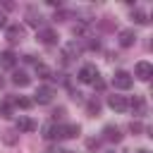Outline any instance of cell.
Masks as SVG:
<instances>
[{
	"label": "cell",
	"mask_w": 153,
	"mask_h": 153,
	"mask_svg": "<svg viewBox=\"0 0 153 153\" xmlns=\"http://www.w3.org/2000/svg\"><path fill=\"white\" fill-rule=\"evenodd\" d=\"M112 84H115V88H122V91H127V88H131L134 79H131V74H129V72L120 69V72H115V76H112Z\"/></svg>",
	"instance_id": "1"
},
{
	"label": "cell",
	"mask_w": 153,
	"mask_h": 153,
	"mask_svg": "<svg viewBox=\"0 0 153 153\" xmlns=\"http://www.w3.org/2000/svg\"><path fill=\"white\" fill-rule=\"evenodd\" d=\"M98 79V69L93 67V65H84L81 69H79V81H84V84H93Z\"/></svg>",
	"instance_id": "2"
},
{
	"label": "cell",
	"mask_w": 153,
	"mask_h": 153,
	"mask_svg": "<svg viewBox=\"0 0 153 153\" xmlns=\"http://www.w3.org/2000/svg\"><path fill=\"white\" fill-rule=\"evenodd\" d=\"M53 96H55V91H53L50 86H41V88L36 91L33 100H36V103H41V105H45V103H50V100H53Z\"/></svg>",
	"instance_id": "3"
},
{
	"label": "cell",
	"mask_w": 153,
	"mask_h": 153,
	"mask_svg": "<svg viewBox=\"0 0 153 153\" xmlns=\"http://www.w3.org/2000/svg\"><path fill=\"white\" fill-rule=\"evenodd\" d=\"M136 76L141 81H148L153 76V65L151 62H136Z\"/></svg>",
	"instance_id": "4"
},
{
	"label": "cell",
	"mask_w": 153,
	"mask_h": 153,
	"mask_svg": "<svg viewBox=\"0 0 153 153\" xmlns=\"http://www.w3.org/2000/svg\"><path fill=\"white\" fill-rule=\"evenodd\" d=\"M108 105H110L112 110H117V112H124V110L129 108V100H127L124 96H110V98H108Z\"/></svg>",
	"instance_id": "5"
},
{
	"label": "cell",
	"mask_w": 153,
	"mask_h": 153,
	"mask_svg": "<svg viewBox=\"0 0 153 153\" xmlns=\"http://www.w3.org/2000/svg\"><path fill=\"white\" fill-rule=\"evenodd\" d=\"M14 62H17V55H14L12 50L0 53V67H2V69H12V67H14Z\"/></svg>",
	"instance_id": "6"
},
{
	"label": "cell",
	"mask_w": 153,
	"mask_h": 153,
	"mask_svg": "<svg viewBox=\"0 0 153 153\" xmlns=\"http://www.w3.org/2000/svg\"><path fill=\"white\" fill-rule=\"evenodd\" d=\"M17 129H19V131H26V134H29V131H33V129H36V122H33L31 117H24V115H22V117L17 120Z\"/></svg>",
	"instance_id": "7"
},
{
	"label": "cell",
	"mask_w": 153,
	"mask_h": 153,
	"mask_svg": "<svg viewBox=\"0 0 153 153\" xmlns=\"http://www.w3.org/2000/svg\"><path fill=\"white\" fill-rule=\"evenodd\" d=\"M134 41H136L134 31H129V29L120 31V45H122V48H129V45H134Z\"/></svg>",
	"instance_id": "8"
},
{
	"label": "cell",
	"mask_w": 153,
	"mask_h": 153,
	"mask_svg": "<svg viewBox=\"0 0 153 153\" xmlns=\"http://www.w3.org/2000/svg\"><path fill=\"white\" fill-rule=\"evenodd\" d=\"M79 134V124H60V136L62 139H72Z\"/></svg>",
	"instance_id": "9"
},
{
	"label": "cell",
	"mask_w": 153,
	"mask_h": 153,
	"mask_svg": "<svg viewBox=\"0 0 153 153\" xmlns=\"http://www.w3.org/2000/svg\"><path fill=\"white\" fill-rule=\"evenodd\" d=\"M43 136H45V139H62V136H60V124H53V122L45 124V127H43Z\"/></svg>",
	"instance_id": "10"
},
{
	"label": "cell",
	"mask_w": 153,
	"mask_h": 153,
	"mask_svg": "<svg viewBox=\"0 0 153 153\" xmlns=\"http://www.w3.org/2000/svg\"><path fill=\"white\" fill-rule=\"evenodd\" d=\"M103 136H105L108 141H115V143H117V141H122V134H120V129H117V127H105V129H103Z\"/></svg>",
	"instance_id": "11"
},
{
	"label": "cell",
	"mask_w": 153,
	"mask_h": 153,
	"mask_svg": "<svg viewBox=\"0 0 153 153\" xmlns=\"http://www.w3.org/2000/svg\"><path fill=\"white\" fill-rule=\"evenodd\" d=\"M38 38H41L45 45H50V43H55V38H57V36H55V31H53V29H41V31H38Z\"/></svg>",
	"instance_id": "12"
},
{
	"label": "cell",
	"mask_w": 153,
	"mask_h": 153,
	"mask_svg": "<svg viewBox=\"0 0 153 153\" xmlns=\"http://www.w3.org/2000/svg\"><path fill=\"white\" fill-rule=\"evenodd\" d=\"M12 81H14L17 86H29V81H31V79H29V74H26V72H14V74H12Z\"/></svg>",
	"instance_id": "13"
},
{
	"label": "cell",
	"mask_w": 153,
	"mask_h": 153,
	"mask_svg": "<svg viewBox=\"0 0 153 153\" xmlns=\"http://www.w3.org/2000/svg\"><path fill=\"white\" fill-rule=\"evenodd\" d=\"M76 53H79V45H76V43H67V45H65V50H62V55H65L67 60L76 57Z\"/></svg>",
	"instance_id": "14"
},
{
	"label": "cell",
	"mask_w": 153,
	"mask_h": 153,
	"mask_svg": "<svg viewBox=\"0 0 153 153\" xmlns=\"http://www.w3.org/2000/svg\"><path fill=\"white\" fill-rule=\"evenodd\" d=\"M131 108L136 110V115H143V110H146V103H143V98H141V96H136V98L131 100Z\"/></svg>",
	"instance_id": "15"
},
{
	"label": "cell",
	"mask_w": 153,
	"mask_h": 153,
	"mask_svg": "<svg viewBox=\"0 0 153 153\" xmlns=\"http://www.w3.org/2000/svg\"><path fill=\"white\" fill-rule=\"evenodd\" d=\"M0 117H5V120L12 117V103H7V100L0 103Z\"/></svg>",
	"instance_id": "16"
},
{
	"label": "cell",
	"mask_w": 153,
	"mask_h": 153,
	"mask_svg": "<svg viewBox=\"0 0 153 153\" xmlns=\"http://www.w3.org/2000/svg\"><path fill=\"white\" fill-rule=\"evenodd\" d=\"M7 38L10 41H19L22 38V26H10L7 29Z\"/></svg>",
	"instance_id": "17"
},
{
	"label": "cell",
	"mask_w": 153,
	"mask_h": 153,
	"mask_svg": "<svg viewBox=\"0 0 153 153\" xmlns=\"http://www.w3.org/2000/svg\"><path fill=\"white\" fill-rule=\"evenodd\" d=\"M14 103H17L19 108H24V110L33 105V100H31V98H24V96H17V98H14Z\"/></svg>",
	"instance_id": "18"
},
{
	"label": "cell",
	"mask_w": 153,
	"mask_h": 153,
	"mask_svg": "<svg viewBox=\"0 0 153 153\" xmlns=\"http://www.w3.org/2000/svg\"><path fill=\"white\" fill-rule=\"evenodd\" d=\"M26 17H29V24H31V26H38V24H41V14L36 17V12H33V10H29V14H26Z\"/></svg>",
	"instance_id": "19"
},
{
	"label": "cell",
	"mask_w": 153,
	"mask_h": 153,
	"mask_svg": "<svg viewBox=\"0 0 153 153\" xmlns=\"http://www.w3.org/2000/svg\"><path fill=\"white\" fill-rule=\"evenodd\" d=\"M131 19H134L136 24H146V22H148V19H146V14H143V12H139V10L131 14Z\"/></svg>",
	"instance_id": "20"
},
{
	"label": "cell",
	"mask_w": 153,
	"mask_h": 153,
	"mask_svg": "<svg viewBox=\"0 0 153 153\" xmlns=\"http://www.w3.org/2000/svg\"><path fill=\"white\" fill-rule=\"evenodd\" d=\"M36 72H38L43 79H50V69H48L45 65H36Z\"/></svg>",
	"instance_id": "21"
},
{
	"label": "cell",
	"mask_w": 153,
	"mask_h": 153,
	"mask_svg": "<svg viewBox=\"0 0 153 153\" xmlns=\"http://www.w3.org/2000/svg\"><path fill=\"white\" fill-rule=\"evenodd\" d=\"M2 139H5V143H10V146H12V143L17 141V131H5V136H2Z\"/></svg>",
	"instance_id": "22"
},
{
	"label": "cell",
	"mask_w": 153,
	"mask_h": 153,
	"mask_svg": "<svg viewBox=\"0 0 153 153\" xmlns=\"http://www.w3.org/2000/svg\"><path fill=\"white\" fill-rule=\"evenodd\" d=\"M98 110H100V105H98V100H88V112H91V115H96Z\"/></svg>",
	"instance_id": "23"
},
{
	"label": "cell",
	"mask_w": 153,
	"mask_h": 153,
	"mask_svg": "<svg viewBox=\"0 0 153 153\" xmlns=\"http://www.w3.org/2000/svg\"><path fill=\"white\" fill-rule=\"evenodd\" d=\"M129 129H131V131H141V129H143V127H141V124H139V122H131V124H129Z\"/></svg>",
	"instance_id": "24"
},
{
	"label": "cell",
	"mask_w": 153,
	"mask_h": 153,
	"mask_svg": "<svg viewBox=\"0 0 153 153\" xmlns=\"http://www.w3.org/2000/svg\"><path fill=\"white\" fill-rule=\"evenodd\" d=\"M5 24H7V17H5V12H2V10H0V29H2V26H5Z\"/></svg>",
	"instance_id": "25"
},
{
	"label": "cell",
	"mask_w": 153,
	"mask_h": 153,
	"mask_svg": "<svg viewBox=\"0 0 153 153\" xmlns=\"http://www.w3.org/2000/svg\"><path fill=\"white\" fill-rule=\"evenodd\" d=\"M45 153H65V151H60V148H48Z\"/></svg>",
	"instance_id": "26"
},
{
	"label": "cell",
	"mask_w": 153,
	"mask_h": 153,
	"mask_svg": "<svg viewBox=\"0 0 153 153\" xmlns=\"http://www.w3.org/2000/svg\"><path fill=\"white\" fill-rule=\"evenodd\" d=\"M0 86H2V76H0Z\"/></svg>",
	"instance_id": "27"
},
{
	"label": "cell",
	"mask_w": 153,
	"mask_h": 153,
	"mask_svg": "<svg viewBox=\"0 0 153 153\" xmlns=\"http://www.w3.org/2000/svg\"><path fill=\"white\" fill-rule=\"evenodd\" d=\"M139 153H148V151H139Z\"/></svg>",
	"instance_id": "28"
},
{
	"label": "cell",
	"mask_w": 153,
	"mask_h": 153,
	"mask_svg": "<svg viewBox=\"0 0 153 153\" xmlns=\"http://www.w3.org/2000/svg\"><path fill=\"white\" fill-rule=\"evenodd\" d=\"M65 153H72V151H65Z\"/></svg>",
	"instance_id": "29"
}]
</instances>
